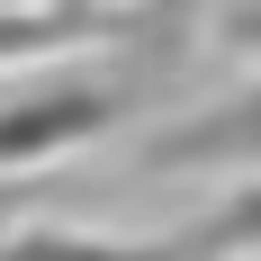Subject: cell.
Returning <instances> with one entry per match:
<instances>
[{
  "mask_svg": "<svg viewBox=\"0 0 261 261\" xmlns=\"http://www.w3.org/2000/svg\"><path fill=\"white\" fill-rule=\"evenodd\" d=\"M99 117H108V108L90 99V90H54V99L9 108V117H0V171H9V162H45V153H63V144H81Z\"/></svg>",
  "mask_w": 261,
  "mask_h": 261,
  "instance_id": "1",
  "label": "cell"
},
{
  "mask_svg": "<svg viewBox=\"0 0 261 261\" xmlns=\"http://www.w3.org/2000/svg\"><path fill=\"white\" fill-rule=\"evenodd\" d=\"M0 261H153V252H126V243H72V234H27L18 252Z\"/></svg>",
  "mask_w": 261,
  "mask_h": 261,
  "instance_id": "2",
  "label": "cell"
}]
</instances>
